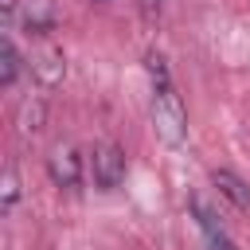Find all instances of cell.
<instances>
[{
	"label": "cell",
	"mask_w": 250,
	"mask_h": 250,
	"mask_svg": "<svg viewBox=\"0 0 250 250\" xmlns=\"http://www.w3.org/2000/svg\"><path fill=\"white\" fill-rule=\"evenodd\" d=\"M90 176H94V184H98L102 191H113V188L125 180V152H121L117 145H109V141L94 145V148H90Z\"/></svg>",
	"instance_id": "7a4b0ae2"
},
{
	"label": "cell",
	"mask_w": 250,
	"mask_h": 250,
	"mask_svg": "<svg viewBox=\"0 0 250 250\" xmlns=\"http://www.w3.org/2000/svg\"><path fill=\"white\" fill-rule=\"evenodd\" d=\"M47 176H51L59 188L74 191V188L82 184V156H78V148H70V145H55L51 156H47Z\"/></svg>",
	"instance_id": "3957f363"
},
{
	"label": "cell",
	"mask_w": 250,
	"mask_h": 250,
	"mask_svg": "<svg viewBox=\"0 0 250 250\" xmlns=\"http://www.w3.org/2000/svg\"><path fill=\"white\" fill-rule=\"evenodd\" d=\"M20 66H23L20 51H16V43L4 35V39H0V86H16V78H20Z\"/></svg>",
	"instance_id": "ba28073f"
},
{
	"label": "cell",
	"mask_w": 250,
	"mask_h": 250,
	"mask_svg": "<svg viewBox=\"0 0 250 250\" xmlns=\"http://www.w3.org/2000/svg\"><path fill=\"white\" fill-rule=\"evenodd\" d=\"M98 4H109V0H98Z\"/></svg>",
	"instance_id": "5bb4252c"
},
{
	"label": "cell",
	"mask_w": 250,
	"mask_h": 250,
	"mask_svg": "<svg viewBox=\"0 0 250 250\" xmlns=\"http://www.w3.org/2000/svg\"><path fill=\"white\" fill-rule=\"evenodd\" d=\"M16 4H20V0H0V12H4V23H12V20H16Z\"/></svg>",
	"instance_id": "4fadbf2b"
},
{
	"label": "cell",
	"mask_w": 250,
	"mask_h": 250,
	"mask_svg": "<svg viewBox=\"0 0 250 250\" xmlns=\"http://www.w3.org/2000/svg\"><path fill=\"white\" fill-rule=\"evenodd\" d=\"M43 121H47V102L43 98H23L20 102V113H16V125H20V133H39L43 129Z\"/></svg>",
	"instance_id": "8992f818"
},
{
	"label": "cell",
	"mask_w": 250,
	"mask_h": 250,
	"mask_svg": "<svg viewBox=\"0 0 250 250\" xmlns=\"http://www.w3.org/2000/svg\"><path fill=\"white\" fill-rule=\"evenodd\" d=\"M137 8H141V16H145V20H160L164 0H137Z\"/></svg>",
	"instance_id": "8fae6325"
},
{
	"label": "cell",
	"mask_w": 250,
	"mask_h": 250,
	"mask_svg": "<svg viewBox=\"0 0 250 250\" xmlns=\"http://www.w3.org/2000/svg\"><path fill=\"white\" fill-rule=\"evenodd\" d=\"M211 184H215V188H219V195H227L238 211H246V207H250V188H246V180H242V176H234L230 168H215V172H211Z\"/></svg>",
	"instance_id": "5b68a950"
},
{
	"label": "cell",
	"mask_w": 250,
	"mask_h": 250,
	"mask_svg": "<svg viewBox=\"0 0 250 250\" xmlns=\"http://www.w3.org/2000/svg\"><path fill=\"white\" fill-rule=\"evenodd\" d=\"M203 250H234V242L227 234H207V246Z\"/></svg>",
	"instance_id": "7c38bea8"
},
{
	"label": "cell",
	"mask_w": 250,
	"mask_h": 250,
	"mask_svg": "<svg viewBox=\"0 0 250 250\" xmlns=\"http://www.w3.org/2000/svg\"><path fill=\"white\" fill-rule=\"evenodd\" d=\"M31 74H35L43 86H59V82L66 78V55H62L59 47H51V43L35 47V51H31Z\"/></svg>",
	"instance_id": "277c9868"
},
{
	"label": "cell",
	"mask_w": 250,
	"mask_h": 250,
	"mask_svg": "<svg viewBox=\"0 0 250 250\" xmlns=\"http://www.w3.org/2000/svg\"><path fill=\"white\" fill-rule=\"evenodd\" d=\"M152 129L172 148L188 141V109H184V102H180L172 82H156L152 86Z\"/></svg>",
	"instance_id": "6da1fadb"
},
{
	"label": "cell",
	"mask_w": 250,
	"mask_h": 250,
	"mask_svg": "<svg viewBox=\"0 0 250 250\" xmlns=\"http://www.w3.org/2000/svg\"><path fill=\"white\" fill-rule=\"evenodd\" d=\"M16 199H20V176L12 164H4V180H0V211L12 215L16 211Z\"/></svg>",
	"instance_id": "30bf717a"
},
{
	"label": "cell",
	"mask_w": 250,
	"mask_h": 250,
	"mask_svg": "<svg viewBox=\"0 0 250 250\" xmlns=\"http://www.w3.org/2000/svg\"><path fill=\"white\" fill-rule=\"evenodd\" d=\"M188 207H191V215H195V223H199V230H203V234H223L219 211H215L203 195H191V199H188Z\"/></svg>",
	"instance_id": "9c48e42d"
},
{
	"label": "cell",
	"mask_w": 250,
	"mask_h": 250,
	"mask_svg": "<svg viewBox=\"0 0 250 250\" xmlns=\"http://www.w3.org/2000/svg\"><path fill=\"white\" fill-rule=\"evenodd\" d=\"M23 27H27L31 35H47V31L55 27V8H51V0H31L27 12H23Z\"/></svg>",
	"instance_id": "52a82bcc"
}]
</instances>
